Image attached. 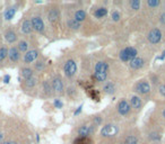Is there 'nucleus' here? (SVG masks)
I'll list each match as a JSON object with an SVG mask.
<instances>
[{"label":"nucleus","mask_w":165,"mask_h":144,"mask_svg":"<svg viewBox=\"0 0 165 144\" xmlns=\"http://www.w3.org/2000/svg\"><path fill=\"white\" fill-rule=\"evenodd\" d=\"M2 144H17V143H15V142H5Z\"/></svg>","instance_id":"38"},{"label":"nucleus","mask_w":165,"mask_h":144,"mask_svg":"<svg viewBox=\"0 0 165 144\" xmlns=\"http://www.w3.org/2000/svg\"><path fill=\"white\" fill-rule=\"evenodd\" d=\"M161 93L165 97V85L163 87H161Z\"/></svg>","instance_id":"35"},{"label":"nucleus","mask_w":165,"mask_h":144,"mask_svg":"<svg viewBox=\"0 0 165 144\" xmlns=\"http://www.w3.org/2000/svg\"><path fill=\"white\" fill-rule=\"evenodd\" d=\"M86 18V12L85 11H82V10H78V11H76V14H75V20L76 22H82L84 19Z\"/></svg>","instance_id":"15"},{"label":"nucleus","mask_w":165,"mask_h":144,"mask_svg":"<svg viewBox=\"0 0 165 144\" xmlns=\"http://www.w3.org/2000/svg\"><path fill=\"white\" fill-rule=\"evenodd\" d=\"M124 52H126V54L128 56V60H134L136 59V55H137V51H136V48L134 47H127L124 48Z\"/></svg>","instance_id":"10"},{"label":"nucleus","mask_w":165,"mask_h":144,"mask_svg":"<svg viewBox=\"0 0 165 144\" xmlns=\"http://www.w3.org/2000/svg\"><path fill=\"white\" fill-rule=\"evenodd\" d=\"M26 85L28 86V87H33V86L35 85V79H33V78H30V79H27Z\"/></svg>","instance_id":"30"},{"label":"nucleus","mask_w":165,"mask_h":144,"mask_svg":"<svg viewBox=\"0 0 165 144\" xmlns=\"http://www.w3.org/2000/svg\"><path fill=\"white\" fill-rule=\"evenodd\" d=\"M130 65H131L134 69H139L144 65V60L141 58H136L130 62Z\"/></svg>","instance_id":"11"},{"label":"nucleus","mask_w":165,"mask_h":144,"mask_svg":"<svg viewBox=\"0 0 165 144\" xmlns=\"http://www.w3.org/2000/svg\"><path fill=\"white\" fill-rule=\"evenodd\" d=\"M116 132H118V128H116V126L106 125L102 128L101 134L103 136H113V135H116Z\"/></svg>","instance_id":"3"},{"label":"nucleus","mask_w":165,"mask_h":144,"mask_svg":"<svg viewBox=\"0 0 165 144\" xmlns=\"http://www.w3.org/2000/svg\"><path fill=\"white\" fill-rule=\"evenodd\" d=\"M95 72H105L108 73V64L105 62H97L95 65Z\"/></svg>","instance_id":"9"},{"label":"nucleus","mask_w":165,"mask_h":144,"mask_svg":"<svg viewBox=\"0 0 165 144\" xmlns=\"http://www.w3.org/2000/svg\"><path fill=\"white\" fill-rule=\"evenodd\" d=\"M106 77H108V73H105V72H95V74H94V78L97 81H104Z\"/></svg>","instance_id":"18"},{"label":"nucleus","mask_w":165,"mask_h":144,"mask_svg":"<svg viewBox=\"0 0 165 144\" xmlns=\"http://www.w3.org/2000/svg\"><path fill=\"white\" fill-rule=\"evenodd\" d=\"M120 59L122 60V61H129V60H128L127 54H126V52H124V50L120 52Z\"/></svg>","instance_id":"31"},{"label":"nucleus","mask_w":165,"mask_h":144,"mask_svg":"<svg viewBox=\"0 0 165 144\" xmlns=\"http://www.w3.org/2000/svg\"><path fill=\"white\" fill-rule=\"evenodd\" d=\"M74 144H92V141L88 137H78Z\"/></svg>","instance_id":"21"},{"label":"nucleus","mask_w":165,"mask_h":144,"mask_svg":"<svg viewBox=\"0 0 165 144\" xmlns=\"http://www.w3.org/2000/svg\"><path fill=\"white\" fill-rule=\"evenodd\" d=\"M15 8H9L6 12H5V18L7 19V20H9V19H11L13 17H14V15H15Z\"/></svg>","instance_id":"22"},{"label":"nucleus","mask_w":165,"mask_h":144,"mask_svg":"<svg viewBox=\"0 0 165 144\" xmlns=\"http://www.w3.org/2000/svg\"><path fill=\"white\" fill-rule=\"evenodd\" d=\"M161 20H162V23L165 25V14H163V15L161 16Z\"/></svg>","instance_id":"36"},{"label":"nucleus","mask_w":165,"mask_h":144,"mask_svg":"<svg viewBox=\"0 0 165 144\" xmlns=\"http://www.w3.org/2000/svg\"><path fill=\"white\" fill-rule=\"evenodd\" d=\"M92 131H93V128L90 127V126H82L78 129V134L80 135V137H87L92 133Z\"/></svg>","instance_id":"7"},{"label":"nucleus","mask_w":165,"mask_h":144,"mask_svg":"<svg viewBox=\"0 0 165 144\" xmlns=\"http://www.w3.org/2000/svg\"><path fill=\"white\" fill-rule=\"evenodd\" d=\"M2 137H4V135L0 133V142H1V140H2Z\"/></svg>","instance_id":"40"},{"label":"nucleus","mask_w":165,"mask_h":144,"mask_svg":"<svg viewBox=\"0 0 165 144\" xmlns=\"http://www.w3.org/2000/svg\"><path fill=\"white\" fill-rule=\"evenodd\" d=\"M112 18H113V20L118 22V20L120 19V14H119L118 11H114V12H112Z\"/></svg>","instance_id":"32"},{"label":"nucleus","mask_w":165,"mask_h":144,"mask_svg":"<svg viewBox=\"0 0 165 144\" xmlns=\"http://www.w3.org/2000/svg\"><path fill=\"white\" fill-rule=\"evenodd\" d=\"M22 76L27 80V79L32 78V76H33V71L31 70V69H28V68H25V69H23L22 70Z\"/></svg>","instance_id":"19"},{"label":"nucleus","mask_w":165,"mask_h":144,"mask_svg":"<svg viewBox=\"0 0 165 144\" xmlns=\"http://www.w3.org/2000/svg\"><path fill=\"white\" fill-rule=\"evenodd\" d=\"M8 55H9V58H10L11 61H17V60L19 59V54H18V51H17V48L13 47L9 50V52H8Z\"/></svg>","instance_id":"12"},{"label":"nucleus","mask_w":165,"mask_h":144,"mask_svg":"<svg viewBox=\"0 0 165 144\" xmlns=\"http://www.w3.org/2000/svg\"><path fill=\"white\" fill-rule=\"evenodd\" d=\"M6 40H7L9 43L15 42L16 41V34L14 33V32H11V30L7 32V33H6Z\"/></svg>","instance_id":"20"},{"label":"nucleus","mask_w":165,"mask_h":144,"mask_svg":"<svg viewBox=\"0 0 165 144\" xmlns=\"http://www.w3.org/2000/svg\"><path fill=\"white\" fill-rule=\"evenodd\" d=\"M54 106H56L57 108H61L62 107V103H61L60 100H56V101H54Z\"/></svg>","instance_id":"33"},{"label":"nucleus","mask_w":165,"mask_h":144,"mask_svg":"<svg viewBox=\"0 0 165 144\" xmlns=\"http://www.w3.org/2000/svg\"><path fill=\"white\" fill-rule=\"evenodd\" d=\"M147 5L150 6V7H157L158 5H160V1H158V0H148V1H147Z\"/></svg>","instance_id":"28"},{"label":"nucleus","mask_w":165,"mask_h":144,"mask_svg":"<svg viewBox=\"0 0 165 144\" xmlns=\"http://www.w3.org/2000/svg\"><path fill=\"white\" fill-rule=\"evenodd\" d=\"M130 6L132 7V9L137 10L140 8V1L139 0H132V1H130Z\"/></svg>","instance_id":"24"},{"label":"nucleus","mask_w":165,"mask_h":144,"mask_svg":"<svg viewBox=\"0 0 165 144\" xmlns=\"http://www.w3.org/2000/svg\"><path fill=\"white\" fill-rule=\"evenodd\" d=\"M136 89H137V91L140 93H149V90H150V86L148 82L146 81H141V82H139L138 85L136 86Z\"/></svg>","instance_id":"6"},{"label":"nucleus","mask_w":165,"mask_h":144,"mask_svg":"<svg viewBox=\"0 0 165 144\" xmlns=\"http://www.w3.org/2000/svg\"><path fill=\"white\" fill-rule=\"evenodd\" d=\"M27 46H28V45H27V43L26 42H20V43H19V50H20V51H23V52H25L27 50Z\"/></svg>","instance_id":"29"},{"label":"nucleus","mask_w":165,"mask_h":144,"mask_svg":"<svg viewBox=\"0 0 165 144\" xmlns=\"http://www.w3.org/2000/svg\"><path fill=\"white\" fill-rule=\"evenodd\" d=\"M32 27H33L35 30H38V32H42L43 28H44V24H43V20H42L40 17H34L32 19Z\"/></svg>","instance_id":"4"},{"label":"nucleus","mask_w":165,"mask_h":144,"mask_svg":"<svg viewBox=\"0 0 165 144\" xmlns=\"http://www.w3.org/2000/svg\"><path fill=\"white\" fill-rule=\"evenodd\" d=\"M42 67H43V64H42L41 62H38V65H36V68H38V69H42Z\"/></svg>","instance_id":"37"},{"label":"nucleus","mask_w":165,"mask_h":144,"mask_svg":"<svg viewBox=\"0 0 165 144\" xmlns=\"http://www.w3.org/2000/svg\"><path fill=\"white\" fill-rule=\"evenodd\" d=\"M130 104H131L132 107L136 108V109H138V108L141 107V100H140V98H139V97H136V96L132 97Z\"/></svg>","instance_id":"14"},{"label":"nucleus","mask_w":165,"mask_h":144,"mask_svg":"<svg viewBox=\"0 0 165 144\" xmlns=\"http://www.w3.org/2000/svg\"><path fill=\"white\" fill-rule=\"evenodd\" d=\"M106 14H108V10H106L105 8H98L97 10L94 12L95 17H97V18H102V17H104Z\"/></svg>","instance_id":"17"},{"label":"nucleus","mask_w":165,"mask_h":144,"mask_svg":"<svg viewBox=\"0 0 165 144\" xmlns=\"http://www.w3.org/2000/svg\"><path fill=\"white\" fill-rule=\"evenodd\" d=\"M68 25H69V27H72V28L76 30V28H78L79 27V23L76 22L75 19H74V20H69V22H68Z\"/></svg>","instance_id":"27"},{"label":"nucleus","mask_w":165,"mask_h":144,"mask_svg":"<svg viewBox=\"0 0 165 144\" xmlns=\"http://www.w3.org/2000/svg\"><path fill=\"white\" fill-rule=\"evenodd\" d=\"M52 86H53V89L58 91V93H61L62 91V82H61L60 79H54L52 82Z\"/></svg>","instance_id":"13"},{"label":"nucleus","mask_w":165,"mask_h":144,"mask_svg":"<svg viewBox=\"0 0 165 144\" xmlns=\"http://www.w3.org/2000/svg\"><path fill=\"white\" fill-rule=\"evenodd\" d=\"M7 54H8V51L6 50V48L5 47L0 48V62H1V61L7 56Z\"/></svg>","instance_id":"26"},{"label":"nucleus","mask_w":165,"mask_h":144,"mask_svg":"<svg viewBox=\"0 0 165 144\" xmlns=\"http://www.w3.org/2000/svg\"><path fill=\"white\" fill-rule=\"evenodd\" d=\"M9 80H10V77H9V76H5V78H4V82L8 83V82H9Z\"/></svg>","instance_id":"34"},{"label":"nucleus","mask_w":165,"mask_h":144,"mask_svg":"<svg viewBox=\"0 0 165 144\" xmlns=\"http://www.w3.org/2000/svg\"><path fill=\"white\" fill-rule=\"evenodd\" d=\"M76 71H77V65H76L75 61H72V60L67 61V63L64 64V74L67 77H72L76 73Z\"/></svg>","instance_id":"1"},{"label":"nucleus","mask_w":165,"mask_h":144,"mask_svg":"<svg viewBox=\"0 0 165 144\" xmlns=\"http://www.w3.org/2000/svg\"><path fill=\"white\" fill-rule=\"evenodd\" d=\"M113 89H114V87H113L112 83H106V85L104 86V91L108 93H113Z\"/></svg>","instance_id":"25"},{"label":"nucleus","mask_w":165,"mask_h":144,"mask_svg":"<svg viewBox=\"0 0 165 144\" xmlns=\"http://www.w3.org/2000/svg\"><path fill=\"white\" fill-rule=\"evenodd\" d=\"M163 116H164V117H165V111H164V113H163Z\"/></svg>","instance_id":"41"},{"label":"nucleus","mask_w":165,"mask_h":144,"mask_svg":"<svg viewBox=\"0 0 165 144\" xmlns=\"http://www.w3.org/2000/svg\"><path fill=\"white\" fill-rule=\"evenodd\" d=\"M36 58H38V51H30L25 54L24 60H25V62L26 63H31V62H33Z\"/></svg>","instance_id":"8"},{"label":"nucleus","mask_w":165,"mask_h":144,"mask_svg":"<svg viewBox=\"0 0 165 144\" xmlns=\"http://www.w3.org/2000/svg\"><path fill=\"white\" fill-rule=\"evenodd\" d=\"M162 38V33L160 30H150V33L148 34V40H149L150 43H153V44H156L158 42L161 41Z\"/></svg>","instance_id":"2"},{"label":"nucleus","mask_w":165,"mask_h":144,"mask_svg":"<svg viewBox=\"0 0 165 144\" xmlns=\"http://www.w3.org/2000/svg\"><path fill=\"white\" fill-rule=\"evenodd\" d=\"M118 111L121 115H127L130 111V105L126 100H121L118 105Z\"/></svg>","instance_id":"5"},{"label":"nucleus","mask_w":165,"mask_h":144,"mask_svg":"<svg viewBox=\"0 0 165 144\" xmlns=\"http://www.w3.org/2000/svg\"><path fill=\"white\" fill-rule=\"evenodd\" d=\"M164 58H165V51L163 52V55L161 56V59H164Z\"/></svg>","instance_id":"39"},{"label":"nucleus","mask_w":165,"mask_h":144,"mask_svg":"<svg viewBox=\"0 0 165 144\" xmlns=\"http://www.w3.org/2000/svg\"><path fill=\"white\" fill-rule=\"evenodd\" d=\"M22 30H23V32H24L25 34L31 33V30H32V24H31L30 20H25V22L23 23Z\"/></svg>","instance_id":"16"},{"label":"nucleus","mask_w":165,"mask_h":144,"mask_svg":"<svg viewBox=\"0 0 165 144\" xmlns=\"http://www.w3.org/2000/svg\"><path fill=\"white\" fill-rule=\"evenodd\" d=\"M124 144H137V139L135 136H128L124 141Z\"/></svg>","instance_id":"23"}]
</instances>
